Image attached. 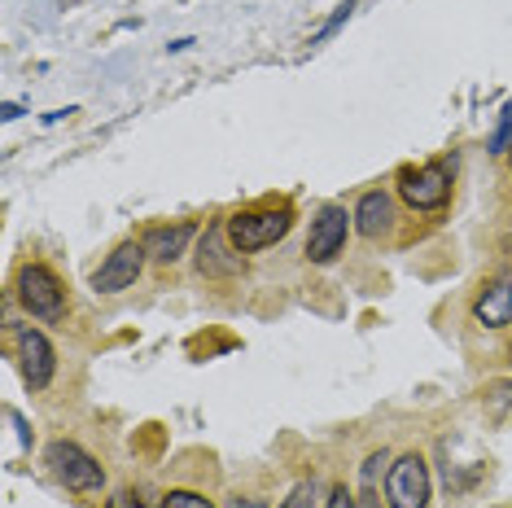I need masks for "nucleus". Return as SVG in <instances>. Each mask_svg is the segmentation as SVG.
<instances>
[{
	"label": "nucleus",
	"mask_w": 512,
	"mask_h": 508,
	"mask_svg": "<svg viewBox=\"0 0 512 508\" xmlns=\"http://www.w3.org/2000/svg\"><path fill=\"white\" fill-rule=\"evenodd\" d=\"M197 272H202V276H228V272H237V259H228L224 246H219V228H206L202 246H197Z\"/></svg>",
	"instance_id": "f8f14e48"
},
{
	"label": "nucleus",
	"mask_w": 512,
	"mask_h": 508,
	"mask_svg": "<svg viewBox=\"0 0 512 508\" xmlns=\"http://www.w3.org/2000/svg\"><path fill=\"white\" fill-rule=\"evenodd\" d=\"M390 228H394V198L386 189H368L355 206V233L377 241V237H386Z\"/></svg>",
	"instance_id": "9d476101"
},
{
	"label": "nucleus",
	"mask_w": 512,
	"mask_h": 508,
	"mask_svg": "<svg viewBox=\"0 0 512 508\" xmlns=\"http://www.w3.org/2000/svg\"><path fill=\"white\" fill-rule=\"evenodd\" d=\"M386 460H390L386 452H372V456L364 460V487H372V482H377V473L386 469Z\"/></svg>",
	"instance_id": "dca6fc26"
},
{
	"label": "nucleus",
	"mask_w": 512,
	"mask_h": 508,
	"mask_svg": "<svg viewBox=\"0 0 512 508\" xmlns=\"http://www.w3.org/2000/svg\"><path fill=\"white\" fill-rule=\"evenodd\" d=\"M399 198L412 206V211H442L451 202V167L447 158H434V163L421 167H399Z\"/></svg>",
	"instance_id": "7ed1b4c3"
},
{
	"label": "nucleus",
	"mask_w": 512,
	"mask_h": 508,
	"mask_svg": "<svg viewBox=\"0 0 512 508\" xmlns=\"http://www.w3.org/2000/svg\"><path fill=\"white\" fill-rule=\"evenodd\" d=\"M294 228V206L289 202H263V206H250V211H237L224 224V237L237 254H254V250H267L276 241H285V233Z\"/></svg>",
	"instance_id": "f257e3e1"
},
{
	"label": "nucleus",
	"mask_w": 512,
	"mask_h": 508,
	"mask_svg": "<svg viewBox=\"0 0 512 508\" xmlns=\"http://www.w3.org/2000/svg\"><path fill=\"white\" fill-rule=\"evenodd\" d=\"M44 465H49V473L62 482L66 491L97 495L101 487H106V469H101L79 443H71V438H57V443H49V452H44Z\"/></svg>",
	"instance_id": "f03ea898"
},
{
	"label": "nucleus",
	"mask_w": 512,
	"mask_h": 508,
	"mask_svg": "<svg viewBox=\"0 0 512 508\" xmlns=\"http://www.w3.org/2000/svg\"><path fill=\"white\" fill-rule=\"evenodd\" d=\"M14 346H18V368H22V381H27L31 390H44L53 381V368H57V355L49 338H44L40 329H14Z\"/></svg>",
	"instance_id": "6e6552de"
},
{
	"label": "nucleus",
	"mask_w": 512,
	"mask_h": 508,
	"mask_svg": "<svg viewBox=\"0 0 512 508\" xmlns=\"http://www.w3.org/2000/svg\"><path fill=\"white\" fill-rule=\"evenodd\" d=\"M162 508H215V504L197 491H167L162 495Z\"/></svg>",
	"instance_id": "4468645a"
},
{
	"label": "nucleus",
	"mask_w": 512,
	"mask_h": 508,
	"mask_svg": "<svg viewBox=\"0 0 512 508\" xmlns=\"http://www.w3.org/2000/svg\"><path fill=\"white\" fill-rule=\"evenodd\" d=\"M386 504L390 508H425L429 504V469L421 452H407L390 465L386 478Z\"/></svg>",
	"instance_id": "39448f33"
},
{
	"label": "nucleus",
	"mask_w": 512,
	"mask_h": 508,
	"mask_svg": "<svg viewBox=\"0 0 512 508\" xmlns=\"http://www.w3.org/2000/svg\"><path fill=\"white\" fill-rule=\"evenodd\" d=\"M508 412H512V381H495V386H486V417L504 421Z\"/></svg>",
	"instance_id": "ddd939ff"
},
{
	"label": "nucleus",
	"mask_w": 512,
	"mask_h": 508,
	"mask_svg": "<svg viewBox=\"0 0 512 508\" xmlns=\"http://www.w3.org/2000/svg\"><path fill=\"white\" fill-rule=\"evenodd\" d=\"M351 219L355 215H346V206H320L316 219H311V233H307V259L311 263H333L337 254H342L346 246V233H351Z\"/></svg>",
	"instance_id": "423d86ee"
},
{
	"label": "nucleus",
	"mask_w": 512,
	"mask_h": 508,
	"mask_svg": "<svg viewBox=\"0 0 512 508\" xmlns=\"http://www.w3.org/2000/svg\"><path fill=\"white\" fill-rule=\"evenodd\" d=\"M508 154H512V145H508Z\"/></svg>",
	"instance_id": "5701e85b"
},
{
	"label": "nucleus",
	"mask_w": 512,
	"mask_h": 508,
	"mask_svg": "<svg viewBox=\"0 0 512 508\" xmlns=\"http://www.w3.org/2000/svg\"><path fill=\"white\" fill-rule=\"evenodd\" d=\"M324 508H355V495H351V491H346V487H342V482H337V487L329 491V504H324Z\"/></svg>",
	"instance_id": "f3484780"
},
{
	"label": "nucleus",
	"mask_w": 512,
	"mask_h": 508,
	"mask_svg": "<svg viewBox=\"0 0 512 508\" xmlns=\"http://www.w3.org/2000/svg\"><path fill=\"white\" fill-rule=\"evenodd\" d=\"M145 272V246L141 241H123L110 250V259L92 272V290L97 294H119L127 285H136V276Z\"/></svg>",
	"instance_id": "0eeeda50"
},
{
	"label": "nucleus",
	"mask_w": 512,
	"mask_h": 508,
	"mask_svg": "<svg viewBox=\"0 0 512 508\" xmlns=\"http://www.w3.org/2000/svg\"><path fill=\"white\" fill-rule=\"evenodd\" d=\"M18 303L36 320H57L66 311V290L53 268L44 263H22L18 268Z\"/></svg>",
	"instance_id": "20e7f679"
},
{
	"label": "nucleus",
	"mask_w": 512,
	"mask_h": 508,
	"mask_svg": "<svg viewBox=\"0 0 512 508\" xmlns=\"http://www.w3.org/2000/svg\"><path fill=\"white\" fill-rule=\"evenodd\" d=\"M504 250H508V254H512V237H508V241H504Z\"/></svg>",
	"instance_id": "412c9836"
},
{
	"label": "nucleus",
	"mask_w": 512,
	"mask_h": 508,
	"mask_svg": "<svg viewBox=\"0 0 512 508\" xmlns=\"http://www.w3.org/2000/svg\"><path fill=\"white\" fill-rule=\"evenodd\" d=\"M473 320L482 329H504L512 325V268L495 272L482 281V290L473 294Z\"/></svg>",
	"instance_id": "1a4fd4ad"
},
{
	"label": "nucleus",
	"mask_w": 512,
	"mask_h": 508,
	"mask_svg": "<svg viewBox=\"0 0 512 508\" xmlns=\"http://www.w3.org/2000/svg\"><path fill=\"white\" fill-rule=\"evenodd\" d=\"M508 364H512V338H508Z\"/></svg>",
	"instance_id": "4be33fe9"
},
{
	"label": "nucleus",
	"mask_w": 512,
	"mask_h": 508,
	"mask_svg": "<svg viewBox=\"0 0 512 508\" xmlns=\"http://www.w3.org/2000/svg\"><path fill=\"white\" fill-rule=\"evenodd\" d=\"M228 508H267L259 495H237V500H228Z\"/></svg>",
	"instance_id": "6ab92c4d"
},
{
	"label": "nucleus",
	"mask_w": 512,
	"mask_h": 508,
	"mask_svg": "<svg viewBox=\"0 0 512 508\" xmlns=\"http://www.w3.org/2000/svg\"><path fill=\"white\" fill-rule=\"evenodd\" d=\"M110 508H145V504H141V500H132V495H114Z\"/></svg>",
	"instance_id": "aec40b11"
},
{
	"label": "nucleus",
	"mask_w": 512,
	"mask_h": 508,
	"mask_svg": "<svg viewBox=\"0 0 512 508\" xmlns=\"http://www.w3.org/2000/svg\"><path fill=\"white\" fill-rule=\"evenodd\" d=\"M281 508H316V482H298Z\"/></svg>",
	"instance_id": "2eb2a0df"
},
{
	"label": "nucleus",
	"mask_w": 512,
	"mask_h": 508,
	"mask_svg": "<svg viewBox=\"0 0 512 508\" xmlns=\"http://www.w3.org/2000/svg\"><path fill=\"white\" fill-rule=\"evenodd\" d=\"M355 508H390V504H381V500H377V491L364 487V491L355 495Z\"/></svg>",
	"instance_id": "a211bd4d"
},
{
	"label": "nucleus",
	"mask_w": 512,
	"mask_h": 508,
	"mask_svg": "<svg viewBox=\"0 0 512 508\" xmlns=\"http://www.w3.org/2000/svg\"><path fill=\"white\" fill-rule=\"evenodd\" d=\"M193 237H197V224H193V219H184V224H171V228H149L141 246H145L149 259H158V263H176Z\"/></svg>",
	"instance_id": "9b49d317"
}]
</instances>
